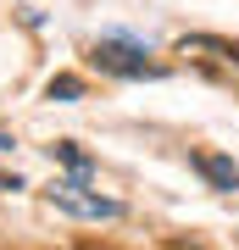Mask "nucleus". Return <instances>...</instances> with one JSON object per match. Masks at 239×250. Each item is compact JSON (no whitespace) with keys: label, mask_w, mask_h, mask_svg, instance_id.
<instances>
[{"label":"nucleus","mask_w":239,"mask_h":250,"mask_svg":"<svg viewBox=\"0 0 239 250\" xmlns=\"http://www.w3.org/2000/svg\"><path fill=\"white\" fill-rule=\"evenodd\" d=\"M44 200H50L56 211L89 217V223H117V217H123V200L100 195V189H89V184H78V178H56L50 189H44Z\"/></svg>","instance_id":"nucleus-1"},{"label":"nucleus","mask_w":239,"mask_h":250,"mask_svg":"<svg viewBox=\"0 0 239 250\" xmlns=\"http://www.w3.org/2000/svg\"><path fill=\"white\" fill-rule=\"evenodd\" d=\"M145 56H151V50H145L139 39H123V34L95 39V67L100 72H117V78H145V72H151Z\"/></svg>","instance_id":"nucleus-2"},{"label":"nucleus","mask_w":239,"mask_h":250,"mask_svg":"<svg viewBox=\"0 0 239 250\" xmlns=\"http://www.w3.org/2000/svg\"><path fill=\"white\" fill-rule=\"evenodd\" d=\"M195 167H200L217 189H239V167H234L228 156H195Z\"/></svg>","instance_id":"nucleus-3"},{"label":"nucleus","mask_w":239,"mask_h":250,"mask_svg":"<svg viewBox=\"0 0 239 250\" xmlns=\"http://www.w3.org/2000/svg\"><path fill=\"white\" fill-rule=\"evenodd\" d=\"M50 150H56V156H62V161H67V167H72V172H89V156H84V150H78V145H72V139H56V145H50Z\"/></svg>","instance_id":"nucleus-4"},{"label":"nucleus","mask_w":239,"mask_h":250,"mask_svg":"<svg viewBox=\"0 0 239 250\" xmlns=\"http://www.w3.org/2000/svg\"><path fill=\"white\" fill-rule=\"evenodd\" d=\"M44 95H50V100H78V95H84V83L72 78V72H62V78H50V89H44Z\"/></svg>","instance_id":"nucleus-5"},{"label":"nucleus","mask_w":239,"mask_h":250,"mask_svg":"<svg viewBox=\"0 0 239 250\" xmlns=\"http://www.w3.org/2000/svg\"><path fill=\"white\" fill-rule=\"evenodd\" d=\"M11 145H17V139H11V134H6V128H0V150H11Z\"/></svg>","instance_id":"nucleus-6"}]
</instances>
